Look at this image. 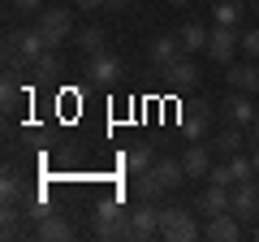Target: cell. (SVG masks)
<instances>
[{
    "label": "cell",
    "mask_w": 259,
    "mask_h": 242,
    "mask_svg": "<svg viewBox=\"0 0 259 242\" xmlns=\"http://www.w3.org/2000/svg\"><path fill=\"white\" fill-rule=\"evenodd\" d=\"M221 156H238L242 151V130H238V121H229V130H221L216 134V143H212Z\"/></svg>",
    "instance_id": "7402d4cb"
},
{
    "label": "cell",
    "mask_w": 259,
    "mask_h": 242,
    "mask_svg": "<svg viewBox=\"0 0 259 242\" xmlns=\"http://www.w3.org/2000/svg\"><path fill=\"white\" fill-rule=\"evenodd\" d=\"M160 78H164L168 91H190V87H199V65H194L190 56H177L173 65L160 69Z\"/></svg>",
    "instance_id": "9c48e42d"
},
{
    "label": "cell",
    "mask_w": 259,
    "mask_h": 242,
    "mask_svg": "<svg viewBox=\"0 0 259 242\" xmlns=\"http://www.w3.org/2000/svg\"><path fill=\"white\" fill-rule=\"evenodd\" d=\"M160 238L168 242H194L199 238V225H194L190 208H160Z\"/></svg>",
    "instance_id": "277c9868"
},
{
    "label": "cell",
    "mask_w": 259,
    "mask_h": 242,
    "mask_svg": "<svg viewBox=\"0 0 259 242\" xmlns=\"http://www.w3.org/2000/svg\"><path fill=\"white\" fill-rule=\"evenodd\" d=\"M207 35H212V30H207L203 22H186V26L177 30V39H182V52L190 56V52H199V48L207 52Z\"/></svg>",
    "instance_id": "d6986e66"
},
{
    "label": "cell",
    "mask_w": 259,
    "mask_h": 242,
    "mask_svg": "<svg viewBox=\"0 0 259 242\" xmlns=\"http://www.w3.org/2000/svg\"><path fill=\"white\" fill-rule=\"evenodd\" d=\"M30 69H35L39 78H56V74H61V56H56V48H44V56H39Z\"/></svg>",
    "instance_id": "4316f807"
},
{
    "label": "cell",
    "mask_w": 259,
    "mask_h": 242,
    "mask_svg": "<svg viewBox=\"0 0 259 242\" xmlns=\"http://www.w3.org/2000/svg\"><path fill=\"white\" fill-rule=\"evenodd\" d=\"M147 56L164 69V65H173L177 56H186V52H182V39H177V35H156V39H151V48H147Z\"/></svg>",
    "instance_id": "5bb4252c"
},
{
    "label": "cell",
    "mask_w": 259,
    "mask_h": 242,
    "mask_svg": "<svg viewBox=\"0 0 259 242\" xmlns=\"http://www.w3.org/2000/svg\"><path fill=\"white\" fill-rule=\"evenodd\" d=\"M238 216L233 212H221V216H212L207 221V229H203V238H212V242H238Z\"/></svg>",
    "instance_id": "2e32d148"
},
{
    "label": "cell",
    "mask_w": 259,
    "mask_h": 242,
    "mask_svg": "<svg viewBox=\"0 0 259 242\" xmlns=\"http://www.w3.org/2000/svg\"><path fill=\"white\" fill-rule=\"evenodd\" d=\"M207 177L233 190L238 182H250V177H255V165H250V156H242V151H238V156H225V165H216Z\"/></svg>",
    "instance_id": "8992f818"
},
{
    "label": "cell",
    "mask_w": 259,
    "mask_h": 242,
    "mask_svg": "<svg viewBox=\"0 0 259 242\" xmlns=\"http://www.w3.org/2000/svg\"><path fill=\"white\" fill-rule=\"evenodd\" d=\"M95 225H91V233L100 242H112V238H125V225H130V212H121V204L117 199H100L95 204Z\"/></svg>",
    "instance_id": "7a4b0ae2"
},
{
    "label": "cell",
    "mask_w": 259,
    "mask_h": 242,
    "mask_svg": "<svg viewBox=\"0 0 259 242\" xmlns=\"http://www.w3.org/2000/svg\"><path fill=\"white\" fill-rule=\"evenodd\" d=\"M246 5H250V9H255V13H259V0H246Z\"/></svg>",
    "instance_id": "e575fe53"
},
{
    "label": "cell",
    "mask_w": 259,
    "mask_h": 242,
    "mask_svg": "<svg viewBox=\"0 0 259 242\" xmlns=\"http://www.w3.org/2000/svg\"><path fill=\"white\" fill-rule=\"evenodd\" d=\"M82 74H87V83H91V87H112V83H117V74H121V61H117V56H108V52H95V56H87Z\"/></svg>",
    "instance_id": "ba28073f"
},
{
    "label": "cell",
    "mask_w": 259,
    "mask_h": 242,
    "mask_svg": "<svg viewBox=\"0 0 259 242\" xmlns=\"http://www.w3.org/2000/svg\"><path fill=\"white\" fill-rule=\"evenodd\" d=\"M78 9H100V5H108V0H74Z\"/></svg>",
    "instance_id": "4dcf8cb0"
},
{
    "label": "cell",
    "mask_w": 259,
    "mask_h": 242,
    "mask_svg": "<svg viewBox=\"0 0 259 242\" xmlns=\"http://www.w3.org/2000/svg\"><path fill=\"white\" fill-rule=\"evenodd\" d=\"M168 5H173V9H186V5H190V0H168Z\"/></svg>",
    "instance_id": "d6a6232c"
},
{
    "label": "cell",
    "mask_w": 259,
    "mask_h": 242,
    "mask_svg": "<svg viewBox=\"0 0 259 242\" xmlns=\"http://www.w3.org/2000/svg\"><path fill=\"white\" fill-rule=\"evenodd\" d=\"M0 100H5V112H18V104H22V87L13 83V74H5V87H0Z\"/></svg>",
    "instance_id": "83f0119b"
},
{
    "label": "cell",
    "mask_w": 259,
    "mask_h": 242,
    "mask_svg": "<svg viewBox=\"0 0 259 242\" xmlns=\"http://www.w3.org/2000/svg\"><path fill=\"white\" fill-rule=\"evenodd\" d=\"M182 169H186V177H207V173H212V160H207V147L190 143V147L182 151Z\"/></svg>",
    "instance_id": "ac0fdd59"
},
{
    "label": "cell",
    "mask_w": 259,
    "mask_h": 242,
    "mask_svg": "<svg viewBox=\"0 0 259 242\" xmlns=\"http://www.w3.org/2000/svg\"><path fill=\"white\" fill-rule=\"evenodd\" d=\"M0 195H5V204H26V190H22V177L13 173V169H5V177H0Z\"/></svg>",
    "instance_id": "484cf974"
},
{
    "label": "cell",
    "mask_w": 259,
    "mask_h": 242,
    "mask_svg": "<svg viewBox=\"0 0 259 242\" xmlns=\"http://www.w3.org/2000/svg\"><path fill=\"white\" fill-rule=\"evenodd\" d=\"M250 165H255V177H259V151H255V156H250Z\"/></svg>",
    "instance_id": "836d02e7"
},
{
    "label": "cell",
    "mask_w": 259,
    "mask_h": 242,
    "mask_svg": "<svg viewBox=\"0 0 259 242\" xmlns=\"http://www.w3.org/2000/svg\"><path fill=\"white\" fill-rule=\"evenodd\" d=\"M242 52H246L250 61H259V30H246V35H242Z\"/></svg>",
    "instance_id": "f1b7e54d"
},
{
    "label": "cell",
    "mask_w": 259,
    "mask_h": 242,
    "mask_svg": "<svg viewBox=\"0 0 259 242\" xmlns=\"http://www.w3.org/2000/svg\"><path fill=\"white\" fill-rule=\"evenodd\" d=\"M225 78H229V87H233V91H259V65H255V61H229V74H225Z\"/></svg>",
    "instance_id": "7c38bea8"
},
{
    "label": "cell",
    "mask_w": 259,
    "mask_h": 242,
    "mask_svg": "<svg viewBox=\"0 0 259 242\" xmlns=\"http://www.w3.org/2000/svg\"><path fill=\"white\" fill-rule=\"evenodd\" d=\"M212 13L221 26H238L242 22V0H212Z\"/></svg>",
    "instance_id": "cb8c5ba5"
},
{
    "label": "cell",
    "mask_w": 259,
    "mask_h": 242,
    "mask_svg": "<svg viewBox=\"0 0 259 242\" xmlns=\"http://www.w3.org/2000/svg\"><path fill=\"white\" fill-rule=\"evenodd\" d=\"M35 238H44V242H65V238H74V225L65 221L61 212H48L44 221L35 225Z\"/></svg>",
    "instance_id": "9a60e30c"
},
{
    "label": "cell",
    "mask_w": 259,
    "mask_h": 242,
    "mask_svg": "<svg viewBox=\"0 0 259 242\" xmlns=\"http://www.w3.org/2000/svg\"><path fill=\"white\" fill-rule=\"evenodd\" d=\"M255 134H259V117H255Z\"/></svg>",
    "instance_id": "d590c367"
},
{
    "label": "cell",
    "mask_w": 259,
    "mask_h": 242,
    "mask_svg": "<svg viewBox=\"0 0 259 242\" xmlns=\"http://www.w3.org/2000/svg\"><path fill=\"white\" fill-rule=\"evenodd\" d=\"M125 5H130V0H108V9H125Z\"/></svg>",
    "instance_id": "1f68e13d"
},
{
    "label": "cell",
    "mask_w": 259,
    "mask_h": 242,
    "mask_svg": "<svg viewBox=\"0 0 259 242\" xmlns=\"http://www.w3.org/2000/svg\"><path fill=\"white\" fill-rule=\"evenodd\" d=\"M238 48H242L238 26H221V22H216V30L207 35V56H212V61H221V65H229Z\"/></svg>",
    "instance_id": "52a82bcc"
},
{
    "label": "cell",
    "mask_w": 259,
    "mask_h": 242,
    "mask_svg": "<svg viewBox=\"0 0 259 242\" xmlns=\"http://www.w3.org/2000/svg\"><path fill=\"white\" fill-rule=\"evenodd\" d=\"M212 126V104L207 100H199V104H186V112H182V130L190 134V139H199V134Z\"/></svg>",
    "instance_id": "4fadbf2b"
},
{
    "label": "cell",
    "mask_w": 259,
    "mask_h": 242,
    "mask_svg": "<svg viewBox=\"0 0 259 242\" xmlns=\"http://www.w3.org/2000/svg\"><path fill=\"white\" fill-rule=\"evenodd\" d=\"M151 173H156V177L164 182L168 190L186 182V169H182V160H156V165H151Z\"/></svg>",
    "instance_id": "ffe728a7"
},
{
    "label": "cell",
    "mask_w": 259,
    "mask_h": 242,
    "mask_svg": "<svg viewBox=\"0 0 259 242\" xmlns=\"http://www.w3.org/2000/svg\"><path fill=\"white\" fill-rule=\"evenodd\" d=\"M44 48H48V39H44V30H9L5 35V65L9 69H30L44 56Z\"/></svg>",
    "instance_id": "6da1fadb"
},
{
    "label": "cell",
    "mask_w": 259,
    "mask_h": 242,
    "mask_svg": "<svg viewBox=\"0 0 259 242\" xmlns=\"http://www.w3.org/2000/svg\"><path fill=\"white\" fill-rule=\"evenodd\" d=\"M229 204H233V195H229V186H221V182H212V186L199 190V199H194V208H199V212H207V216L229 212Z\"/></svg>",
    "instance_id": "8fae6325"
},
{
    "label": "cell",
    "mask_w": 259,
    "mask_h": 242,
    "mask_svg": "<svg viewBox=\"0 0 259 242\" xmlns=\"http://www.w3.org/2000/svg\"><path fill=\"white\" fill-rule=\"evenodd\" d=\"M229 212L238 216V221H259V182H255V177L233 186V204H229Z\"/></svg>",
    "instance_id": "30bf717a"
},
{
    "label": "cell",
    "mask_w": 259,
    "mask_h": 242,
    "mask_svg": "<svg viewBox=\"0 0 259 242\" xmlns=\"http://www.w3.org/2000/svg\"><path fill=\"white\" fill-rule=\"evenodd\" d=\"M225 112H229V121H238V126H246V121L259 117V108L250 104V95L246 91H233V87H229V100H225Z\"/></svg>",
    "instance_id": "e0dca14e"
},
{
    "label": "cell",
    "mask_w": 259,
    "mask_h": 242,
    "mask_svg": "<svg viewBox=\"0 0 259 242\" xmlns=\"http://www.w3.org/2000/svg\"><path fill=\"white\" fill-rule=\"evenodd\" d=\"M44 0H9V9H22V13H35Z\"/></svg>",
    "instance_id": "f546056e"
},
{
    "label": "cell",
    "mask_w": 259,
    "mask_h": 242,
    "mask_svg": "<svg viewBox=\"0 0 259 242\" xmlns=\"http://www.w3.org/2000/svg\"><path fill=\"white\" fill-rule=\"evenodd\" d=\"M39 30H44V39H48V48H61L65 39H74V18H69V9H44L39 13Z\"/></svg>",
    "instance_id": "5b68a950"
},
{
    "label": "cell",
    "mask_w": 259,
    "mask_h": 242,
    "mask_svg": "<svg viewBox=\"0 0 259 242\" xmlns=\"http://www.w3.org/2000/svg\"><path fill=\"white\" fill-rule=\"evenodd\" d=\"M125 238H130V242H147V238H160V208L151 204V199H139V204L130 208Z\"/></svg>",
    "instance_id": "3957f363"
},
{
    "label": "cell",
    "mask_w": 259,
    "mask_h": 242,
    "mask_svg": "<svg viewBox=\"0 0 259 242\" xmlns=\"http://www.w3.org/2000/svg\"><path fill=\"white\" fill-rule=\"evenodd\" d=\"M164 190H168V186L151 173V169H147V173H139V182H134V195H139V199H160Z\"/></svg>",
    "instance_id": "d4e9b609"
},
{
    "label": "cell",
    "mask_w": 259,
    "mask_h": 242,
    "mask_svg": "<svg viewBox=\"0 0 259 242\" xmlns=\"http://www.w3.org/2000/svg\"><path fill=\"white\" fill-rule=\"evenodd\" d=\"M121 165H125V173H134V177H139V173H147V169L156 165V156H151V147L143 143V147H130Z\"/></svg>",
    "instance_id": "44dd1931"
},
{
    "label": "cell",
    "mask_w": 259,
    "mask_h": 242,
    "mask_svg": "<svg viewBox=\"0 0 259 242\" xmlns=\"http://www.w3.org/2000/svg\"><path fill=\"white\" fill-rule=\"evenodd\" d=\"M104 39H108V35H104L100 26H82V30H78V35H74V44L82 48L87 56H95V52H104Z\"/></svg>",
    "instance_id": "603a6c76"
}]
</instances>
